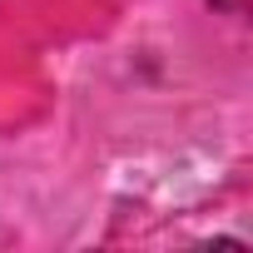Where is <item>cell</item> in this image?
<instances>
[{"mask_svg":"<svg viewBox=\"0 0 253 253\" xmlns=\"http://www.w3.org/2000/svg\"><path fill=\"white\" fill-rule=\"evenodd\" d=\"M218 10H243V0H213Z\"/></svg>","mask_w":253,"mask_h":253,"instance_id":"obj_1","label":"cell"}]
</instances>
